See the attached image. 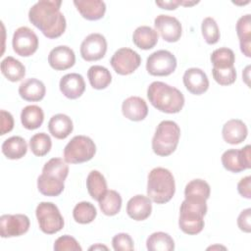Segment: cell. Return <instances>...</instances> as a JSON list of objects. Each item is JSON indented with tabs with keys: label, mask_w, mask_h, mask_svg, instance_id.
I'll use <instances>...</instances> for the list:
<instances>
[{
	"label": "cell",
	"mask_w": 251,
	"mask_h": 251,
	"mask_svg": "<svg viewBox=\"0 0 251 251\" xmlns=\"http://www.w3.org/2000/svg\"><path fill=\"white\" fill-rule=\"evenodd\" d=\"M61 4L60 0H40L28 11L29 22L47 38H57L66 30L67 23L60 11Z\"/></svg>",
	"instance_id": "obj_1"
},
{
	"label": "cell",
	"mask_w": 251,
	"mask_h": 251,
	"mask_svg": "<svg viewBox=\"0 0 251 251\" xmlns=\"http://www.w3.org/2000/svg\"><path fill=\"white\" fill-rule=\"evenodd\" d=\"M69 174L67 162L61 158H52L45 163L42 174L37 178V188L45 196H58L65 188V179Z\"/></svg>",
	"instance_id": "obj_2"
},
{
	"label": "cell",
	"mask_w": 251,
	"mask_h": 251,
	"mask_svg": "<svg viewBox=\"0 0 251 251\" xmlns=\"http://www.w3.org/2000/svg\"><path fill=\"white\" fill-rule=\"evenodd\" d=\"M147 97L153 107L167 114L178 113L184 105L183 94L162 81H153L148 86Z\"/></svg>",
	"instance_id": "obj_3"
},
{
	"label": "cell",
	"mask_w": 251,
	"mask_h": 251,
	"mask_svg": "<svg viewBox=\"0 0 251 251\" xmlns=\"http://www.w3.org/2000/svg\"><path fill=\"white\" fill-rule=\"evenodd\" d=\"M207 200L197 198H185L179 209L178 226L186 234L194 235L202 231L204 227V216L207 213Z\"/></svg>",
	"instance_id": "obj_4"
},
{
	"label": "cell",
	"mask_w": 251,
	"mask_h": 251,
	"mask_svg": "<svg viewBox=\"0 0 251 251\" xmlns=\"http://www.w3.org/2000/svg\"><path fill=\"white\" fill-rule=\"evenodd\" d=\"M176 183L173 174L165 168H154L148 175L147 195L157 204L169 202L175 195Z\"/></svg>",
	"instance_id": "obj_5"
},
{
	"label": "cell",
	"mask_w": 251,
	"mask_h": 251,
	"mask_svg": "<svg viewBox=\"0 0 251 251\" xmlns=\"http://www.w3.org/2000/svg\"><path fill=\"white\" fill-rule=\"evenodd\" d=\"M180 128L176 122L162 121L155 131L152 139L153 152L162 157L171 155L178 144Z\"/></svg>",
	"instance_id": "obj_6"
},
{
	"label": "cell",
	"mask_w": 251,
	"mask_h": 251,
	"mask_svg": "<svg viewBox=\"0 0 251 251\" xmlns=\"http://www.w3.org/2000/svg\"><path fill=\"white\" fill-rule=\"evenodd\" d=\"M95 153L96 146L90 137L75 135L64 149V160L69 164H80L91 160Z\"/></svg>",
	"instance_id": "obj_7"
},
{
	"label": "cell",
	"mask_w": 251,
	"mask_h": 251,
	"mask_svg": "<svg viewBox=\"0 0 251 251\" xmlns=\"http://www.w3.org/2000/svg\"><path fill=\"white\" fill-rule=\"evenodd\" d=\"M35 215L42 232L53 234L64 226V219L58 207L52 202H41L37 205Z\"/></svg>",
	"instance_id": "obj_8"
},
{
	"label": "cell",
	"mask_w": 251,
	"mask_h": 251,
	"mask_svg": "<svg viewBox=\"0 0 251 251\" xmlns=\"http://www.w3.org/2000/svg\"><path fill=\"white\" fill-rule=\"evenodd\" d=\"M176 68V59L168 50H158L149 55L146 61V70L151 75L166 76L173 74Z\"/></svg>",
	"instance_id": "obj_9"
},
{
	"label": "cell",
	"mask_w": 251,
	"mask_h": 251,
	"mask_svg": "<svg viewBox=\"0 0 251 251\" xmlns=\"http://www.w3.org/2000/svg\"><path fill=\"white\" fill-rule=\"evenodd\" d=\"M110 63L117 74L127 75L132 74L140 66L141 58L134 50L123 47L114 53Z\"/></svg>",
	"instance_id": "obj_10"
},
{
	"label": "cell",
	"mask_w": 251,
	"mask_h": 251,
	"mask_svg": "<svg viewBox=\"0 0 251 251\" xmlns=\"http://www.w3.org/2000/svg\"><path fill=\"white\" fill-rule=\"evenodd\" d=\"M12 45L16 54L22 57H29L38 48V37L29 27L21 26L13 34Z\"/></svg>",
	"instance_id": "obj_11"
},
{
	"label": "cell",
	"mask_w": 251,
	"mask_h": 251,
	"mask_svg": "<svg viewBox=\"0 0 251 251\" xmlns=\"http://www.w3.org/2000/svg\"><path fill=\"white\" fill-rule=\"evenodd\" d=\"M251 147L246 145L242 149H228L222 155L224 168L231 173H240L251 168Z\"/></svg>",
	"instance_id": "obj_12"
},
{
	"label": "cell",
	"mask_w": 251,
	"mask_h": 251,
	"mask_svg": "<svg viewBox=\"0 0 251 251\" xmlns=\"http://www.w3.org/2000/svg\"><path fill=\"white\" fill-rule=\"evenodd\" d=\"M29 219L23 214L2 215L0 217V234L3 238L21 236L29 228Z\"/></svg>",
	"instance_id": "obj_13"
},
{
	"label": "cell",
	"mask_w": 251,
	"mask_h": 251,
	"mask_svg": "<svg viewBox=\"0 0 251 251\" xmlns=\"http://www.w3.org/2000/svg\"><path fill=\"white\" fill-rule=\"evenodd\" d=\"M107 51V41L101 33L88 34L80 44V55L87 62L102 59Z\"/></svg>",
	"instance_id": "obj_14"
},
{
	"label": "cell",
	"mask_w": 251,
	"mask_h": 251,
	"mask_svg": "<svg viewBox=\"0 0 251 251\" xmlns=\"http://www.w3.org/2000/svg\"><path fill=\"white\" fill-rule=\"evenodd\" d=\"M156 31L158 30L162 38L167 42H176L182 33L179 21L169 15H159L154 21Z\"/></svg>",
	"instance_id": "obj_15"
},
{
	"label": "cell",
	"mask_w": 251,
	"mask_h": 251,
	"mask_svg": "<svg viewBox=\"0 0 251 251\" xmlns=\"http://www.w3.org/2000/svg\"><path fill=\"white\" fill-rule=\"evenodd\" d=\"M182 79L185 88L194 95H201L209 88V79L207 75L199 68L187 69Z\"/></svg>",
	"instance_id": "obj_16"
},
{
	"label": "cell",
	"mask_w": 251,
	"mask_h": 251,
	"mask_svg": "<svg viewBox=\"0 0 251 251\" xmlns=\"http://www.w3.org/2000/svg\"><path fill=\"white\" fill-rule=\"evenodd\" d=\"M50 67L56 71H65L72 68L75 63V55L72 48L60 45L53 48L48 55Z\"/></svg>",
	"instance_id": "obj_17"
},
{
	"label": "cell",
	"mask_w": 251,
	"mask_h": 251,
	"mask_svg": "<svg viewBox=\"0 0 251 251\" xmlns=\"http://www.w3.org/2000/svg\"><path fill=\"white\" fill-rule=\"evenodd\" d=\"M152 212L151 199L148 196L137 194L131 197L126 204V213L134 221L146 220Z\"/></svg>",
	"instance_id": "obj_18"
},
{
	"label": "cell",
	"mask_w": 251,
	"mask_h": 251,
	"mask_svg": "<svg viewBox=\"0 0 251 251\" xmlns=\"http://www.w3.org/2000/svg\"><path fill=\"white\" fill-rule=\"evenodd\" d=\"M60 90L69 99L80 97L85 90V82L81 75L76 73L67 74L60 79Z\"/></svg>",
	"instance_id": "obj_19"
},
{
	"label": "cell",
	"mask_w": 251,
	"mask_h": 251,
	"mask_svg": "<svg viewBox=\"0 0 251 251\" xmlns=\"http://www.w3.org/2000/svg\"><path fill=\"white\" fill-rule=\"evenodd\" d=\"M123 115L133 122H139L146 118L148 107L144 99L138 96H130L122 104Z\"/></svg>",
	"instance_id": "obj_20"
},
{
	"label": "cell",
	"mask_w": 251,
	"mask_h": 251,
	"mask_svg": "<svg viewBox=\"0 0 251 251\" xmlns=\"http://www.w3.org/2000/svg\"><path fill=\"white\" fill-rule=\"evenodd\" d=\"M222 134L226 142L235 145L245 140L248 134V129L241 120L232 119L224 125Z\"/></svg>",
	"instance_id": "obj_21"
},
{
	"label": "cell",
	"mask_w": 251,
	"mask_h": 251,
	"mask_svg": "<svg viewBox=\"0 0 251 251\" xmlns=\"http://www.w3.org/2000/svg\"><path fill=\"white\" fill-rule=\"evenodd\" d=\"M74 5L80 15L88 21L100 20L106 12V4L101 0H75Z\"/></svg>",
	"instance_id": "obj_22"
},
{
	"label": "cell",
	"mask_w": 251,
	"mask_h": 251,
	"mask_svg": "<svg viewBox=\"0 0 251 251\" xmlns=\"http://www.w3.org/2000/svg\"><path fill=\"white\" fill-rule=\"evenodd\" d=\"M46 88L44 83L41 80L34 77L25 79L19 86V94L25 101H40L44 98Z\"/></svg>",
	"instance_id": "obj_23"
},
{
	"label": "cell",
	"mask_w": 251,
	"mask_h": 251,
	"mask_svg": "<svg viewBox=\"0 0 251 251\" xmlns=\"http://www.w3.org/2000/svg\"><path fill=\"white\" fill-rule=\"evenodd\" d=\"M48 129L50 133L57 139H65L72 133L74 129L71 118L65 114L54 115L49 123Z\"/></svg>",
	"instance_id": "obj_24"
},
{
	"label": "cell",
	"mask_w": 251,
	"mask_h": 251,
	"mask_svg": "<svg viewBox=\"0 0 251 251\" xmlns=\"http://www.w3.org/2000/svg\"><path fill=\"white\" fill-rule=\"evenodd\" d=\"M236 32L239 38L241 52L246 57H251V16L246 14L240 17L236 23Z\"/></svg>",
	"instance_id": "obj_25"
},
{
	"label": "cell",
	"mask_w": 251,
	"mask_h": 251,
	"mask_svg": "<svg viewBox=\"0 0 251 251\" xmlns=\"http://www.w3.org/2000/svg\"><path fill=\"white\" fill-rule=\"evenodd\" d=\"M158 32L148 25L138 26L132 34L133 43L142 50L152 49L158 42Z\"/></svg>",
	"instance_id": "obj_26"
},
{
	"label": "cell",
	"mask_w": 251,
	"mask_h": 251,
	"mask_svg": "<svg viewBox=\"0 0 251 251\" xmlns=\"http://www.w3.org/2000/svg\"><path fill=\"white\" fill-rule=\"evenodd\" d=\"M2 153L11 160L23 158L27 151V144L21 136H11L7 138L1 146Z\"/></svg>",
	"instance_id": "obj_27"
},
{
	"label": "cell",
	"mask_w": 251,
	"mask_h": 251,
	"mask_svg": "<svg viewBox=\"0 0 251 251\" xmlns=\"http://www.w3.org/2000/svg\"><path fill=\"white\" fill-rule=\"evenodd\" d=\"M1 73L10 81H20L25 75V66L12 56H8L1 62Z\"/></svg>",
	"instance_id": "obj_28"
},
{
	"label": "cell",
	"mask_w": 251,
	"mask_h": 251,
	"mask_svg": "<svg viewBox=\"0 0 251 251\" xmlns=\"http://www.w3.org/2000/svg\"><path fill=\"white\" fill-rule=\"evenodd\" d=\"M44 121V113L39 106L28 105L22 110L21 122L25 128L32 130L41 126Z\"/></svg>",
	"instance_id": "obj_29"
},
{
	"label": "cell",
	"mask_w": 251,
	"mask_h": 251,
	"mask_svg": "<svg viewBox=\"0 0 251 251\" xmlns=\"http://www.w3.org/2000/svg\"><path fill=\"white\" fill-rule=\"evenodd\" d=\"M86 188L92 199L98 201L107 191V181L99 171H91L86 178Z\"/></svg>",
	"instance_id": "obj_30"
},
{
	"label": "cell",
	"mask_w": 251,
	"mask_h": 251,
	"mask_svg": "<svg viewBox=\"0 0 251 251\" xmlns=\"http://www.w3.org/2000/svg\"><path fill=\"white\" fill-rule=\"evenodd\" d=\"M87 77L90 85L95 89H104L112 81L110 71L99 65L91 66L87 71Z\"/></svg>",
	"instance_id": "obj_31"
},
{
	"label": "cell",
	"mask_w": 251,
	"mask_h": 251,
	"mask_svg": "<svg viewBox=\"0 0 251 251\" xmlns=\"http://www.w3.org/2000/svg\"><path fill=\"white\" fill-rule=\"evenodd\" d=\"M98 202L102 213L106 216H115L122 208V197L116 190H107Z\"/></svg>",
	"instance_id": "obj_32"
},
{
	"label": "cell",
	"mask_w": 251,
	"mask_h": 251,
	"mask_svg": "<svg viewBox=\"0 0 251 251\" xmlns=\"http://www.w3.org/2000/svg\"><path fill=\"white\" fill-rule=\"evenodd\" d=\"M146 247L150 251H172L175 249V241L170 234L157 231L148 236Z\"/></svg>",
	"instance_id": "obj_33"
},
{
	"label": "cell",
	"mask_w": 251,
	"mask_h": 251,
	"mask_svg": "<svg viewBox=\"0 0 251 251\" xmlns=\"http://www.w3.org/2000/svg\"><path fill=\"white\" fill-rule=\"evenodd\" d=\"M211 188L207 181L196 178L190 180L184 188V197L185 198H197L207 200L210 197Z\"/></svg>",
	"instance_id": "obj_34"
},
{
	"label": "cell",
	"mask_w": 251,
	"mask_h": 251,
	"mask_svg": "<svg viewBox=\"0 0 251 251\" xmlns=\"http://www.w3.org/2000/svg\"><path fill=\"white\" fill-rule=\"evenodd\" d=\"M211 63L213 64V68L216 69H226L234 67L235 55L233 51L226 47L218 48L213 51L211 54Z\"/></svg>",
	"instance_id": "obj_35"
},
{
	"label": "cell",
	"mask_w": 251,
	"mask_h": 251,
	"mask_svg": "<svg viewBox=\"0 0 251 251\" xmlns=\"http://www.w3.org/2000/svg\"><path fill=\"white\" fill-rule=\"evenodd\" d=\"M97 211L93 204L90 202L82 201L77 203L73 210V217L78 224H89L96 218Z\"/></svg>",
	"instance_id": "obj_36"
},
{
	"label": "cell",
	"mask_w": 251,
	"mask_h": 251,
	"mask_svg": "<svg viewBox=\"0 0 251 251\" xmlns=\"http://www.w3.org/2000/svg\"><path fill=\"white\" fill-rule=\"evenodd\" d=\"M29 147L35 156L42 157L50 151L52 147V141L47 133L39 132L31 136L29 139Z\"/></svg>",
	"instance_id": "obj_37"
},
{
	"label": "cell",
	"mask_w": 251,
	"mask_h": 251,
	"mask_svg": "<svg viewBox=\"0 0 251 251\" xmlns=\"http://www.w3.org/2000/svg\"><path fill=\"white\" fill-rule=\"evenodd\" d=\"M201 31L205 41L208 44H216L220 39V29L218 24L211 17H207L203 20L201 24Z\"/></svg>",
	"instance_id": "obj_38"
},
{
	"label": "cell",
	"mask_w": 251,
	"mask_h": 251,
	"mask_svg": "<svg viewBox=\"0 0 251 251\" xmlns=\"http://www.w3.org/2000/svg\"><path fill=\"white\" fill-rule=\"evenodd\" d=\"M214 79L220 85H230L236 79V71L234 67L226 69H216L212 70Z\"/></svg>",
	"instance_id": "obj_39"
},
{
	"label": "cell",
	"mask_w": 251,
	"mask_h": 251,
	"mask_svg": "<svg viewBox=\"0 0 251 251\" xmlns=\"http://www.w3.org/2000/svg\"><path fill=\"white\" fill-rule=\"evenodd\" d=\"M55 251H81L82 248L76 239L71 235H63L56 239L54 243Z\"/></svg>",
	"instance_id": "obj_40"
},
{
	"label": "cell",
	"mask_w": 251,
	"mask_h": 251,
	"mask_svg": "<svg viewBox=\"0 0 251 251\" xmlns=\"http://www.w3.org/2000/svg\"><path fill=\"white\" fill-rule=\"evenodd\" d=\"M113 248L116 251H127L133 250V240L129 234L121 232L116 234L112 239Z\"/></svg>",
	"instance_id": "obj_41"
},
{
	"label": "cell",
	"mask_w": 251,
	"mask_h": 251,
	"mask_svg": "<svg viewBox=\"0 0 251 251\" xmlns=\"http://www.w3.org/2000/svg\"><path fill=\"white\" fill-rule=\"evenodd\" d=\"M251 219V209L247 208L245 210H243L238 218H237V226L240 228V230L244 231V232H250L251 231V224H250V220Z\"/></svg>",
	"instance_id": "obj_42"
},
{
	"label": "cell",
	"mask_w": 251,
	"mask_h": 251,
	"mask_svg": "<svg viewBox=\"0 0 251 251\" xmlns=\"http://www.w3.org/2000/svg\"><path fill=\"white\" fill-rule=\"evenodd\" d=\"M14 127V119L13 116L5 111L1 110V135L6 134L7 132H10Z\"/></svg>",
	"instance_id": "obj_43"
},
{
	"label": "cell",
	"mask_w": 251,
	"mask_h": 251,
	"mask_svg": "<svg viewBox=\"0 0 251 251\" xmlns=\"http://www.w3.org/2000/svg\"><path fill=\"white\" fill-rule=\"evenodd\" d=\"M238 193L247 199L251 198V176H247L239 180L237 183Z\"/></svg>",
	"instance_id": "obj_44"
},
{
	"label": "cell",
	"mask_w": 251,
	"mask_h": 251,
	"mask_svg": "<svg viewBox=\"0 0 251 251\" xmlns=\"http://www.w3.org/2000/svg\"><path fill=\"white\" fill-rule=\"evenodd\" d=\"M157 6L166 10H175L180 5V0H168V1H156Z\"/></svg>",
	"instance_id": "obj_45"
},
{
	"label": "cell",
	"mask_w": 251,
	"mask_h": 251,
	"mask_svg": "<svg viewBox=\"0 0 251 251\" xmlns=\"http://www.w3.org/2000/svg\"><path fill=\"white\" fill-rule=\"evenodd\" d=\"M249 69H250V66H247L246 68H245V70L243 71V74H242V75H243V78H244V80H245V82H246V84L247 85H250L249 84Z\"/></svg>",
	"instance_id": "obj_46"
},
{
	"label": "cell",
	"mask_w": 251,
	"mask_h": 251,
	"mask_svg": "<svg viewBox=\"0 0 251 251\" xmlns=\"http://www.w3.org/2000/svg\"><path fill=\"white\" fill-rule=\"evenodd\" d=\"M198 2H199V1H186V0L181 1V0H180V5H183V6H192V5L197 4Z\"/></svg>",
	"instance_id": "obj_47"
},
{
	"label": "cell",
	"mask_w": 251,
	"mask_h": 251,
	"mask_svg": "<svg viewBox=\"0 0 251 251\" xmlns=\"http://www.w3.org/2000/svg\"><path fill=\"white\" fill-rule=\"evenodd\" d=\"M96 250V249H105V250H107L108 248L106 247V246H104V245H101V244H96V245H93V246H91L90 248H89V250Z\"/></svg>",
	"instance_id": "obj_48"
}]
</instances>
